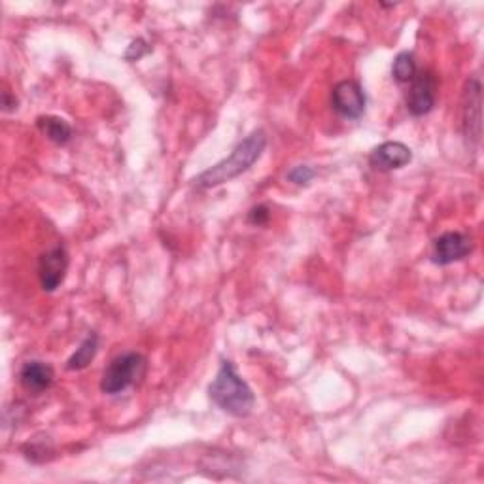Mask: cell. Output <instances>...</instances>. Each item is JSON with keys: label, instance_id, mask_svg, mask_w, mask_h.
Segmentation results:
<instances>
[{"label": "cell", "instance_id": "cell-10", "mask_svg": "<svg viewBox=\"0 0 484 484\" xmlns=\"http://www.w3.org/2000/svg\"><path fill=\"white\" fill-rule=\"evenodd\" d=\"M53 379H55V373L52 365L38 362V360L27 362L20 371L21 386L33 396H40L45 392V390H50L53 384Z\"/></svg>", "mask_w": 484, "mask_h": 484}, {"label": "cell", "instance_id": "cell-12", "mask_svg": "<svg viewBox=\"0 0 484 484\" xmlns=\"http://www.w3.org/2000/svg\"><path fill=\"white\" fill-rule=\"evenodd\" d=\"M97 350H99V335L95 332H91L80 342V347L76 349V352L69 357L67 369L69 371H82V369H86L93 360H95Z\"/></svg>", "mask_w": 484, "mask_h": 484}, {"label": "cell", "instance_id": "cell-9", "mask_svg": "<svg viewBox=\"0 0 484 484\" xmlns=\"http://www.w3.org/2000/svg\"><path fill=\"white\" fill-rule=\"evenodd\" d=\"M413 161V152L398 140H390L374 148L369 155V163L379 170H396Z\"/></svg>", "mask_w": 484, "mask_h": 484}, {"label": "cell", "instance_id": "cell-2", "mask_svg": "<svg viewBox=\"0 0 484 484\" xmlns=\"http://www.w3.org/2000/svg\"><path fill=\"white\" fill-rule=\"evenodd\" d=\"M209 396L217 409L237 418L248 416L256 405L252 388L248 386L229 360H222L216 379L209 386Z\"/></svg>", "mask_w": 484, "mask_h": 484}, {"label": "cell", "instance_id": "cell-7", "mask_svg": "<svg viewBox=\"0 0 484 484\" xmlns=\"http://www.w3.org/2000/svg\"><path fill=\"white\" fill-rule=\"evenodd\" d=\"M69 269V254L65 246H53L48 252H44L38 259V278H40V286L44 291H55L62 280L67 276Z\"/></svg>", "mask_w": 484, "mask_h": 484}, {"label": "cell", "instance_id": "cell-6", "mask_svg": "<svg viewBox=\"0 0 484 484\" xmlns=\"http://www.w3.org/2000/svg\"><path fill=\"white\" fill-rule=\"evenodd\" d=\"M473 252V241L462 231H447L433 241L431 261L435 265H450Z\"/></svg>", "mask_w": 484, "mask_h": 484}, {"label": "cell", "instance_id": "cell-16", "mask_svg": "<svg viewBox=\"0 0 484 484\" xmlns=\"http://www.w3.org/2000/svg\"><path fill=\"white\" fill-rule=\"evenodd\" d=\"M148 52H150V45L143 38H138V40H135L129 45V50L125 52V59H127V61H138L140 57H144Z\"/></svg>", "mask_w": 484, "mask_h": 484}, {"label": "cell", "instance_id": "cell-1", "mask_svg": "<svg viewBox=\"0 0 484 484\" xmlns=\"http://www.w3.org/2000/svg\"><path fill=\"white\" fill-rule=\"evenodd\" d=\"M265 146H267V136H265L261 129L250 133L233 148L226 160L212 165L205 173H201L195 178V184L209 190V187H217L226 182H231L233 178H237L246 173V170L252 168V165L261 158Z\"/></svg>", "mask_w": 484, "mask_h": 484}, {"label": "cell", "instance_id": "cell-8", "mask_svg": "<svg viewBox=\"0 0 484 484\" xmlns=\"http://www.w3.org/2000/svg\"><path fill=\"white\" fill-rule=\"evenodd\" d=\"M482 86L479 76L467 80L463 91V131L472 143L480 140V104H482Z\"/></svg>", "mask_w": 484, "mask_h": 484}, {"label": "cell", "instance_id": "cell-14", "mask_svg": "<svg viewBox=\"0 0 484 484\" xmlns=\"http://www.w3.org/2000/svg\"><path fill=\"white\" fill-rule=\"evenodd\" d=\"M315 176H316V170L308 165H298L288 173V180L293 182L295 185H308Z\"/></svg>", "mask_w": 484, "mask_h": 484}, {"label": "cell", "instance_id": "cell-15", "mask_svg": "<svg viewBox=\"0 0 484 484\" xmlns=\"http://www.w3.org/2000/svg\"><path fill=\"white\" fill-rule=\"evenodd\" d=\"M269 220H271V210H269V207H265V205H258L248 212V222L252 226H258V227L267 226Z\"/></svg>", "mask_w": 484, "mask_h": 484}, {"label": "cell", "instance_id": "cell-3", "mask_svg": "<svg viewBox=\"0 0 484 484\" xmlns=\"http://www.w3.org/2000/svg\"><path fill=\"white\" fill-rule=\"evenodd\" d=\"M146 371V357L138 352H125L108 364L101 379V392L118 396L136 384Z\"/></svg>", "mask_w": 484, "mask_h": 484}, {"label": "cell", "instance_id": "cell-4", "mask_svg": "<svg viewBox=\"0 0 484 484\" xmlns=\"http://www.w3.org/2000/svg\"><path fill=\"white\" fill-rule=\"evenodd\" d=\"M333 111L345 119H360L365 114V89L356 80H342L332 91Z\"/></svg>", "mask_w": 484, "mask_h": 484}, {"label": "cell", "instance_id": "cell-13", "mask_svg": "<svg viewBox=\"0 0 484 484\" xmlns=\"http://www.w3.org/2000/svg\"><path fill=\"white\" fill-rule=\"evenodd\" d=\"M418 74L416 59L411 52H401L396 55L392 65V76L398 84H411Z\"/></svg>", "mask_w": 484, "mask_h": 484}, {"label": "cell", "instance_id": "cell-11", "mask_svg": "<svg viewBox=\"0 0 484 484\" xmlns=\"http://www.w3.org/2000/svg\"><path fill=\"white\" fill-rule=\"evenodd\" d=\"M40 133L57 146H65L72 140L70 123L57 116H40L37 119Z\"/></svg>", "mask_w": 484, "mask_h": 484}, {"label": "cell", "instance_id": "cell-5", "mask_svg": "<svg viewBox=\"0 0 484 484\" xmlns=\"http://www.w3.org/2000/svg\"><path fill=\"white\" fill-rule=\"evenodd\" d=\"M437 103V78L430 70H420L411 82L407 99V111L414 118H422L433 111Z\"/></svg>", "mask_w": 484, "mask_h": 484}, {"label": "cell", "instance_id": "cell-17", "mask_svg": "<svg viewBox=\"0 0 484 484\" xmlns=\"http://www.w3.org/2000/svg\"><path fill=\"white\" fill-rule=\"evenodd\" d=\"M3 106H4L6 112H12V111H15V108H18V99L12 97L10 91H3Z\"/></svg>", "mask_w": 484, "mask_h": 484}]
</instances>
